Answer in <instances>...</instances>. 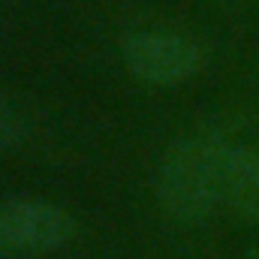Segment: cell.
<instances>
[{
    "mask_svg": "<svg viewBox=\"0 0 259 259\" xmlns=\"http://www.w3.org/2000/svg\"><path fill=\"white\" fill-rule=\"evenodd\" d=\"M202 49L181 33H139L124 42L127 69L148 84H181L202 69Z\"/></svg>",
    "mask_w": 259,
    "mask_h": 259,
    "instance_id": "3",
    "label": "cell"
},
{
    "mask_svg": "<svg viewBox=\"0 0 259 259\" xmlns=\"http://www.w3.org/2000/svg\"><path fill=\"white\" fill-rule=\"evenodd\" d=\"M226 202L247 220H259V145L238 148L229 175Z\"/></svg>",
    "mask_w": 259,
    "mask_h": 259,
    "instance_id": "4",
    "label": "cell"
},
{
    "mask_svg": "<svg viewBox=\"0 0 259 259\" xmlns=\"http://www.w3.org/2000/svg\"><path fill=\"white\" fill-rule=\"evenodd\" d=\"M75 235V220L64 208L42 199L0 205V256L52 253Z\"/></svg>",
    "mask_w": 259,
    "mask_h": 259,
    "instance_id": "2",
    "label": "cell"
},
{
    "mask_svg": "<svg viewBox=\"0 0 259 259\" xmlns=\"http://www.w3.org/2000/svg\"><path fill=\"white\" fill-rule=\"evenodd\" d=\"M235 151L220 136H190L169 148L157 172L160 205L175 217L196 223L208 217L229 193Z\"/></svg>",
    "mask_w": 259,
    "mask_h": 259,
    "instance_id": "1",
    "label": "cell"
},
{
    "mask_svg": "<svg viewBox=\"0 0 259 259\" xmlns=\"http://www.w3.org/2000/svg\"><path fill=\"white\" fill-rule=\"evenodd\" d=\"M24 139H27V121H24V115L18 112L15 103H9L0 94V151L18 148Z\"/></svg>",
    "mask_w": 259,
    "mask_h": 259,
    "instance_id": "5",
    "label": "cell"
},
{
    "mask_svg": "<svg viewBox=\"0 0 259 259\" xmlns=\"http://www.w3.org/2000/svg\"><path fill=\"white\" fill-rule=\"evenodd\" d=\"M256 145H259V142H256Z\"/></svg>",
    "mask_w": 259,
    "mask_h": 259,
    "instance_id": "6",
    "label": "cell"
}]
</instances>
